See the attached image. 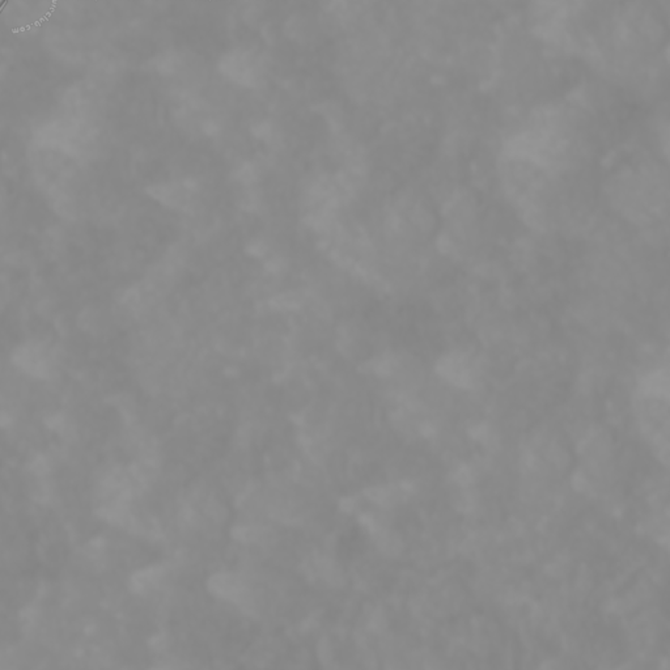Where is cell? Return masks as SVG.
Returning <instances> with one entry per match:
<instances>
[{
    "label": "cell",
    "mask_w": 670,
    "mask_h": 670,
    "mask_svg": "<svg viewBox=\"0 0 670 670\" xmlns=\"http://www.w3.org/2000/svg\"><path fill=\"white\" fill-rule=\"evenodd\" d=\"M8 0H0V12L3 11V8L7 5Z\"/></svg>",
    "instance_id": "6da1fadb"
}]
</instances>
